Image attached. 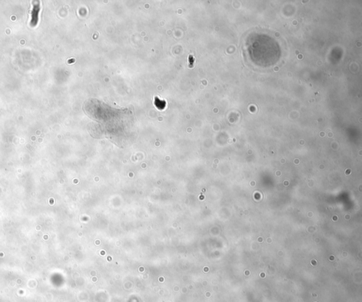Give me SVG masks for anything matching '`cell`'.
Returning <instances> with one entry per match:
<instances>
[{
	"label": "cell",
	"instance_id": "obj_1",
	"mask_svg": "<svg viewBox=\"0 0 362 302\" xmlns=\"http://www.w3.org/2000/svg\"><path fill=\"white\" fill-rule=\"evenodd\" d=\"M33 10L31 11V26H35L38 22V15L40 12V2L38 1H35L33 4Z\"/></svg>",
	"mask_w": 362,
	"mask_h": 302
}]
</instances>
